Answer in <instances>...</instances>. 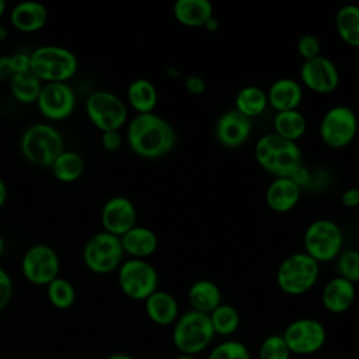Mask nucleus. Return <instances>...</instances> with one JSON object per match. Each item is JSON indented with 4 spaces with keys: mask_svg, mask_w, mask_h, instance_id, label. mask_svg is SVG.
Wrapping results in <instances>:
<instances>
[{
    "mask_svg": "<svg viewBox=\"0 0 359 359\" xmlns=\"http://www.w3.org/2000/svg\"><path fill=\"white\" fill-rule=\"evenodd\" d=\"M126 142L130 150L143 158H158L168 154L177 142L172 125L163 116L137 114L128 125Z\"/></svg>",
    "mask_w": 359,
    "mask_h": 359,
    "instance_id": "nucleus-1",
    "label": "nucleus"
},
{
    "mask_svg": "<svg viewBox=\"0 0 359 359\" xmlns=\"http://www.w3.org/2000/svg\"><path fill=\"white\" fill-rule=\"evenodd\" d=\"M257 163L276 178H289L302 164V150L275 132L261 136L254 147Z\"/></svg>",
    "mask_w": 359,
    "mask_h": 359,
    "instance_id": "nucleus-2",
    "label": "nucleus"
},
{
    "mask_svg": "<svg viewBox=\"0 0 359 359\" xmlns=\"http://www.w3.org/2000/svg\"><path fill=\"white\" fill-rule=\"evenodd\" d=\"M29 70L46 83H67L79 70V62L73 52L57 45L36 48L31 55Z\"/></svg>",
    "mask_w": 359,
    "mask_h": 359,
    "instance_id": "nucleus-3",
    "label": "nucleus"
},
{
    "mask_svg": "<svg viewBox=\"0 0 359 359\" xmlns=\"http://www.w3.org/2000/svg\"><path fill=\"white\" fill-rule=\"evenodd\" d=\"M215 337L209 314L189 310L174 323L172 344L181 355L195 356L205 351Z\"/></svg>",
    "mask_w": 359,
    "mask_h": 359,
    "instance_id": "nucleus-4",
    "label": "nucleus"
},
{
    "mask_svg": "<svg viewBox=\"0 0 359 359\" xmlns=\"http://www.w3.org/2000/svg\"><path fill=\"white\" fill-rule=\"evenodd\" d=\"M320 276V264L310 255L294 252L287 255L278 266L276 283L279 289L289 296L307 293Z\"/></svg>",
    "mask_w": 359,
    "mask_h": 359,
    "instance_id": "nucleus-5",
    "label": "nucleus"
},
{
    "mask_svg": "<svg viewBox=\"0 0 359 359\" xmlns=\"http://www.w3.org/2000/svg\"><path fill=\"white\" fill-rule=\"evenodd\" d=\"M20 147L24 158L31 164L50 167L63 151V137L52 125L35 123L22 133Z\"/></svg>",
    "mask_w": 359,
    "mask_h": 359,
    "instance_id": "nucleus-6",
    "label": "nucleus"
},
{
    "mask_svg": "<svg viewBox=\"0 0 359 359\" xmlns=\"http://www.w3.org/2000/svg\"><path fill=\"white\" fill-rule=\"evenodd\" d=\"M342 230L330 219H317L304 231V252L318 264L337 259L342 252Z\"/></svg>",
    "mask_w": 359,
    "mask_h": 359,
    "instance_id": "nucleus-7",
    "label": "nucleus"
},
{
    "mask_svg": "<svg viewBox=\"0 0 359 359\" xmlns=\"http://www.w3.org/2000/svg\"><path fill=\"white\" fill-rule=\"evenodd\" d=\"M123 248L121 237L107 231H98L88 238L83 248L86 266L98 275L111 273L123 262Z\"/></svg>",
    "mask_w": 359,
    "mask_h": 359,
    "instance_id": "nucleus-8",
    "label": "nucleus"
},
{
    "mask_svg": "<svg viewBox=\"0 0 359 359\" xmlns=\"http://www.w3.org/2000/svg\"><path fill=\"white\" fill-rule=\"evenodd\" d=\"M118 285L132 300H146L157 290L158 275L146 259L129 258L118 268Z\"/></svg>",
    "mask_w": 359,
    "mask_h": 359,
    "instance_id": "nucleus-9",
    "label": "nucleus"
},
{
    "mask_svg": "<svg viewBox=\"0 0 359 359\" xmlns=\"http://www.w3.org/2000/svg\"><path fill=\"white\" fill-rule=\"evenodd\" d=\"M320 137L331 149L349 146L358 133V116L346 105H335L325 111L320 121Z\"/></svg>",
    "mask_w": 359,
    "mask_h": 359,
    "instance_id": "nucleus-10",
    "label": "nucleus"
},
{
    "mask_svg": "<svg viewBox=\"0 0 359 359\" xmlns=\"http://www.w3.org/2000/svg\"><path fill=\"white\" fill-rule=\"evenodd\" d=\"M86 114L101 132L119 130L128 119L125 102L111 91L98 90L86 100Z\"/></svg>",
    "mask_w": 359,
    "mask_h": 359,
    "instance_id": "nucleus-11",
    "label": "nucleus"
},
{
    "mask_svg": "<svg viewBox=\"0 0 359 359\" xmlns=\"http://www.w3.org/2000/svg\"><path fill=\"white\" fill-rule=\"evenodd\" d=\"M60 262L56 251L46 244L31 245L21 261L24 278L36 286H48L59 276Z\"/></svg>",
    "mask_w": 359,
    "mask_h": 359,
    "instance_id": "nucleus-12",
    "label": "nucleus"
},
{
    "mask_svg": "<svg viewBox=\"0 0 359 359\" xmlns=\"http://www.w3.org/2000/svg\"><path fill=\"white\" fill-rule=\"evenodd\" d=\"M282 337L290 352L300 358L318 352L327 341L325 328L316 318H297L292 321L285 328Z\"/></svg>",
    "mask_w": 359,
    "mask_h": 359,
    "instance_id": "nucleus-13",
    "label": "nucleus"
},
{
    "mask_svg": "<svg viewBox=\"0 0 359 359\" xmlns=\"http://www.w3.org/2000/svg\"><path fill=\"white\" fill-rule=\"evenodd\" d=\"M39 112L49 121L69 118L76 107V95L67 83H46L36 100Z\"/></svg>",
    "mask_w": 359,
    "mask_h": 359,
    "instance_id": "nucleus-14",
    "label": "nucleus"
},
{
    "mask_svg": "<svg viewBox=\"0 0 359 359\" xmlns=\"http://www.w3.org/2000/svg\"><path fill=\"white\" fill-rule=\"evenodd\" d=\"M300 80L313 93L330 94L339 86V72L332 60L320 55L303 62Z\"/></svg>",
    "mask_w": 359,
    "mask_h": 359,
    "instance_id": "nucleus-15",
    "label": "nucleus"
},
{
    "mask_svg": "<svg viewBox=\"0 0 359 359\" xmlns=\"http://www.w3.org/2000/svg\"><path fill=\"white\" fill-rule=\"evenodd\" d=\"M137 212L133 202L125 196L109 198L101 209V223L104 231L122 237L136 226Z\"/></svg>",
    "mask_w": 359,
    "mask_h": 359,
    "instance_id": "nucleus-16",
    "label": "nucleus"
},
{
    "mask_svg": "<svg viewBox=\"0 0 359 359\" xmlns=\"http://www.w3.org/2000/svg\"><path fill=\"white\" fill-rule=\"evenodd\" d=\"M252 130L251 119L244 116L236 109H229L223 112L215 128V135L217 142L227 149H236L245 143Z\"/></svg>",
    "mask_w": 359,
    "mask_h": 359,
    "instance_id": "nucleus-17",
    "label": "nucleus"
},
{
    "mask_svg": "<svg viewBox=\"0 0 359 359\" xmlns=\"http://www.w3.org/2000/svg\"><path fill=\"white\" fill-rule=\"evenodd\" d=\"M356 299V287L352 282L335 276L328 280L321 293V302L327 311L341 314L348 311Z\"/></svg>",
    "mask_w": 359,
    "mask_h": 359,
    "instance_id": "nucleus-18",
    "label": "nucleus"
},
{
    "mask_svg": "<svg viewBox=\"0 0 359 359\" xmlns=\"http://www.w3.org/2000/svg\"><path fill=\"white\" fill-rule=\"evenodd\" d=\"M268 105L276 112L297 109L303 100V90L297 80L282 77L275 80L266 91Z\"/></svg>",
    "mask_w": 359,
    "mask_h": 359,
    "instance_id": "nucleus-19",
    "label": "nucleus"
},
{
    "mask_svg": "<svg viewBox=\"0 0 359 359\" xmlns=\"http://www.w3.org/2000/svg\"><path fill=\"white\" fill-rule=\"evenodd\" d=\"M300 199V187L290 178H275L265 194L269 209L278 213L292 210Z\"/></svg>",
    "mask_w": 359,
    "mask_h": 359,
    "instance_id": "nucleus-20",
    "label": "nucleus"
},
{
    "mask_svg": "<svg viewBox=\"0 0 359 359\" xmlns=\"http://www.w3.org/2000/svg\"><path fill=\"white\" fill-rule=\"evenodd\" d=\"M144 310L149 320L157 325H171L180 317L177 299L165 292L156 290L144 300Z\"/></svg>",
    "mask_w": 359,
    "mask_h": 359,
    "instance_id": "nucleus-21",
    "label": "nucleus"
},
{
    "mask_svg": "<svg viewBox=\"0 0 359 359\" xmlns=\"http://www.w3.org/2000/svg\"><path fill=\"white\" fill-rule=\"evenodd\" d=\"M123 252L132 258L146 259L157 250L158 240L156 233L144 226H135L121 237Z\"/></svg>",
    "mask_w": 359,
    "mask_h": 359,
    "instance_id": "nucleus-22",
    "label": "nucleus"
},
{
    "mask_svg": "<svg viewBox=\"0 0 359 359\" xmlns=\"http://www.w3.org/2000/svg\"><path fill=\"white\" fill-rule=\"evenodd\" d=\"M175 20L189 28H201L213 18V7L209 0H177L172 6Z\"/></svg>",
    "mask_w": 359,
    "mask_h": 359,
    "instance_id": "nucleus-23",
    "label": "nucleus"
},
{
    "mask_svg": "<svg viewBox=\"0 0 359 359\" xmlns=\"http://www.w3.org/2000/svg\"><path fill=\"white\" fill-rule=\"evenodd\" d=\"M11 24L21 32H35L45 27L48 10L36 1H22L13 7L10 13Z\"/></svg>",
    "mask_w": 359,
    "mask_h": 359,
    "instance_id": "nucleus-24",
    "label": "nucleus"
},
{
    "mask_svg": "<svg viewBox=\"0 0 359 359\" xmlns=\"http://www.w3.org/2000/svg\"><path fill=\"white\" fill-rule=\"evenodd\" d=\"M188 300L192 310L210 314L222 304V292L215 282L209 279H199L191 285L188 290Z\"/></svg>",
    "mask_w": 359,
    "mask_h": 359,
    "instance_id": "nucleus-25",
    "label": "nucleus"
},
{
    "mask_svg": "<svg viewBox=\"0 0 359 359\" xmlns=\"http://www.w3.org/2000/svg\"><path fill=\"white\" fill-rule=\"evenodd\" d=\"M129 105L137 114H150L154 111L158 100L156 86L147 79H135L126 91Z\"/></svg>",
    "mask_w": 359,
    "mask_h": 359,
    "instance_id": "nucleus-26",
    "label": "nucleus"
},
{
    "mask_svg": "<svg viewBox=\"0 0 359 359\" xmlns=\"http://www.w3.org/2000/svg\"><path fill=\"white\" fill-rule=\"evenodd\" d=\"M338 36L349 46L359 48V6L345 4L335 14Z\"/></svg>",
    "mask_w": 359,
    "mask_h": 359,
    "instance_id": "nucleus-27",
    "label": "nucleus"
},
{
    "mask_svg": "<svg viewBox=\"0 0 359 359\" xmlns=\"http://www.w3.org/2000/svg\"><path fill=\"white\" fill-rule=\"evenodd\" d=\"M273 129L278 136L296 143L306 133L307 122L299 109L282 111L273 116Z\"/></svg>",
    "mask_w": 359,
    "mask_h": 359,
    "instance_id": "nucleus-28",
    "label": "nucleus"
},
{
    "mask_svg": "<svg viewBox=\"0 0 359 359\" xmlns=\"http://www.w3.org/2000/svg\"><path fill=\"white\" fill-rule=\"evenodd\" d=\"M234 105V109L248 119L259 116L268 107L266 93L257 86H245L236 94Z\"/></svg>",
    "mask_w": 359,
    "mask_h": 359,
    "instance_id": "nucleus-29",
    "label": "nucleus"
},
{
    "mask_svg": "<svg viewBox=\"0 0 359 359\" xmlns=\"http://www.w3.org/2000/svg\"><path fill=\"white\" fill-rule=\"evenodd\" d=\"M42 90V81L31 72L14 74L10 80L11 95L21 104L36 102Z\"/></svg>",
    "mask_w": 359,
    "mask_h": 359,
    "instance_id": "nucleus-30",
    "label": "nucleus"
},
{
    "mask_svg": "<svg viewBox=\"0 0 359 359\" xmlns=\"http://www.w3.org/2000/svg\"><path fill=\"white\" fill-rule=\"evenodd\" d=\"M50 168L55 178L60 182H74L81 177L84 171V161L79 153L72 150H63L56 157Z\"/></svg>",
    "mask_w": 359,
    "mask_h": 359,
    "instance_id": "nucleus-31",
    "label": "nucleus"
},
{
    "mask_svg": "<svg viewBox=\"0 0 359 359\" xmlns=\"http://www.w3.org/2000/svg\"><path fill=\"white\" fill-rule=\"evenodd\" d=\"M210 324L215 334L229 337L234 334L240 327V314L230 304H220L210 314Z\"/></svg>",
    "mask_w": 359,
    "mask_h": 359,
    "instance_id": "nucleus-32",
    "label": "nucleus"
},
{
    "mask_svg": "<svg viewBox=\"0 0 359 359\" xmlns=\"http://www.w3.org/2000/svg\"><path fill=\"white\" fill-rule=\"evenodd\" d=\"M46 294L50 304L59 310L72 307L76 300V290L73 285L67 279L59 276L46 286Z\"/></svg>",
    "mask_w": 359,
    "mask_h": 359,
    "instance_id": "nucleus-33",
    "label": "nucleus"
},
{
    "mask_svg": "<svg viewBox=\"0 0 359 359\" xmlns=\"http://www.w3.org/2000/svg\"><path fill=\"white\" fill-rule=\"evenodd\" d=\"M292 352L282 335L266 337L258 349V359H292Z\"/></svg>",
    "mask_w": 359,
    "mask_h": 359,
    "instance_id": "nucleus-34",
    "label": "nucleus"
},
{
    "mask_svg": "<svg viewBox=\"0 0 359 359\" xmlns=\"http://www.w3.org/2000/svg\"><path fill=\"white\" fill-rule=\"evenodd\" d=\"M337 272L338 276L352 282H359V251L346 250L337 257Z\"/></svg>",
    "mask_w": 359,
    "mask_h": 359,
    "instance_id": "nucleus-35",
    "label": "nucleus"
},
{
    "mask_svg": "<svg viewBox=\"0 0 359 359\" xmlns=\"http://www.w3.org/2000/svg\"><path fill=\"white\" fill-rule=\"evenodd\" d=\"M208 359H251V355L243 342L229 339L216 345L208 355Z\"/></svg>",
    "mask_w": 359,
    "mask_h": 359,
    "instance_id": "nucleus-36",
    "label": "nucleus"
},
{
    "mask_svg": "<svg viewBox=\"0 0 359 359\" xmlns=\"http://www.w3.org/2000/svg\"><path fill=\"white\" fill-rule=\"evenodd\" d=\"M296 49L303 60H310L321 55V42L313 34H303L296 42Z\"/></svg>",
    "mask_w": 359,
    "mask_h": 359,
    "instance_id": "nucleus-37",
    "label": "nucleus"
},
{
    "mask_svg": "<svg viewBox=\"0 0 359 359\" xmlns=\"http://www.w3.org/2000/svg\"><path fill=\"white\" fill-rule=\"evenodd\" d=\"M11 296H13V279L7 273V271H4L0 266V311L8 306Z\"/></svg>",
    "mask_w": 359,
    "mask_h": 359,
    "instance_id": "nucleus-38",
    "label": "nucleus"
},
{
    "mask_svg": "<svg viewBox=\"0 0 359 359\" xmlns=\"http://www.w3.org/2000/svg\"><path fill=\"white\" fill-rule=\"evenodd\" d=\"M101 144H102V147L107 151L114 153V151L119 150L121 146H122V135L119 133V130L102 132V135H101Z\"/></svg>",
    "mask_w": 359,
    "mask_h": 359,
    "instance_id": "nucleus-39",
    "label": "nucleus"
},
{
    "mask_svg": "<svg viewBox=\"0 0 359 359\" xmlns=\"http://www.w3.org/2000/svg\"><path fill=\"white\" fill-rule=\"evenodd\" d=\"M10 63L14 74L24 73L29 70L31 66V57L28 53H14L10 56Z\"/></svg>",
    "mask_w": 359,
    "mask_h": 359,
    "instance_id": "nucleus-40",
    "label": "nucleus"
},
{
    "mask_svg": "<svg viewBox=\"0 0 359 359\" xmlns=\"http://www.w3.org/2000/svg\"><path fill=\"white\" fill-rule=\"evenodd\" d=\"M185 88L188 90V93L194 94V95H199L205 91L206 88V83L202 77L199 76H189L185 79Z\"/></svg>",
    "mask_w": 359,
    "mask_h": 359,
    "instance_id": "nucleus-41",
    "label": "nucleus"
},
{
    "mask_svg": "<svg viewBox=\"0 0 359 359\" xmlns=\"http://www.w3.org/2000/svg\"><path fill=\"white\" fill-rule=\"evenodd\" d=\"M341 202L346 208H358L359 206V188L351 187L344 191L341 195Z\"/></svg>",
    "mask_w": 359,
    "mask_h": 359,
    "instance_id": "nucleus-42",
    "label": "nucleus"
},
{
    "mask_svg": "<svg viewBox=\"0 0 359 359\" xmlns=\"http://www.w3.org/2000/svg\"><path fill=\"white\" fill-rule=\"evenodd\" d=\"M13 76L10 56H0V80H11Z\"/></svg>",
    "mask_w": 359,
    "mask_h": 359,
    "instance_id": "nucleus-43",
    "label": "nucleus"
},
{
    "mask_svg": "<svg viewBox=\"0 0 359 359\" xmlns=\"http://www.w3.org/2000/svg\"><path fill=\"white\" fill-rule=\"evenodd\" d=\"M289 178H290L293 182H296V184L302 188L303 185H306V184L309 182L310 174H309V171H307L303 165H300Z\"/></svg>",
    "mask_w": 359,
    "mask_h": 359,
    "instance_id": "nucleus-44",
    "label": "nucleus"
},
{
    "mask_svg": "<svg viewBox=\"0 0 359 359\" xmlns=\"http://www.w3.org/2000/svg\"><path fill=\"white\" fill-rule=\"evenodd\" d=\"M6 199H7V187L4 181L0 178V208L6 203Z\"/></svg>",
    "mask_w": 359,
    "mask_h": 359,
    "instance_id": "nucleus-45",
    "label": "nucleus"
},
{
    "mask_svg": "<svg viewBox=\"0 0 359 359\" xmlns=\"http://www.w3.org/2000/svg\"><path fill=\"white\" fill-rule=\"evenodd\" d=\"M105 359H136V358H133V356H130L128 353H112V355L107 356Z\"/></svg>",
    "mask_w": 359,
    "mask_h": 359,
    "instance_id": "nucleus-46",
    "label": "nucleus"
},
{
    "mask_svg": "<svg viewBox=\"0 0 359 359\" xmlns=\"http://www.w3.org/2000/svg\"><path fill=\"white\" fill-rule=\"evenodd\" d=\"M217 25H219V24H217V21H216L215 18H210V20L208 21V24L205 25V28H206L208 31H215V29L217 28Z\"/></svg>",
    "mask_w": 359,
    "mask_h": 359,
    "instance_id": "nucleus-47",
    "label": "nucleus"
},
{
    "mask_svg": "<svg viewBox=\"0 0 359 359\" xmlns=\"http://www.w3.org/2000/svg\"><path fill=\"white\" fill-rule=\"evenodd\" d=\"M7 35H8L7 28H6L4 25H0V42H1V41H4V39L7 38Z\"/></svg>",
    "mask_w": 359,
    "mask_h": 359,
    "instance_id": "nucleus-48",
    "label": "nucleus"
},
{
    "mask_svg": "<svg viewBox=\"0 0 359 359\" xmlns=\"http://www.w3.org/2000/svg\"><path fill=\"white\" fill-rule=\"evenodd\" d=\"M6 7H7L6 1H4V0H0V18L3 17V14H4V11H6Z\"/></svg>",
    "mask_w": 359,
    "mask_h": 359,
    "instance_id": "nucleus-49",
    "label": "nucleus"
},
{
    "mask_svg": "<svg viewBox=\"0 0 359 359\" xmlns=\"http://www.w3.org/2000/svg\"><path fill=\"white\" fill-rule=\"evenodd\" d=\"M175 359H198L196 356H191V355H178Z\"/></svg>",
    "mask_w": 359,
    "mask_h": 359,
    "instance_id": "nucleus-50",
    "label": "nucleus"
},
{
    "mask_svg": "<svg viewBox=\"0 0 359 359\" xmlns=\"http://www.w3.org/2000/svg\"><path fill=\"white\" fill-rule=\"evenodd\" d=\"M3 252H4V240H3V237L0 236V258H1Z\"/></svg>",
    "mask_w": 359,
    "mask_h": 359,
    "instance_id": "nucleus-51",
    "label": "nucleus"
},
{
    "mask_svg": "<svg viewBox=\"0 0 359 359\" xmlns=\"http://www.w3.org/2000/svg\"><path fill=\"white\" fill-rule=\"evenodd\" d=\"M296 359H304V358H296Z\"/></svg>",
    "mask_w": 359,
    "mask_h": 359,
    "instance_id": "nucleus-52",
    "label": "nucleus"
}]
</instances>
